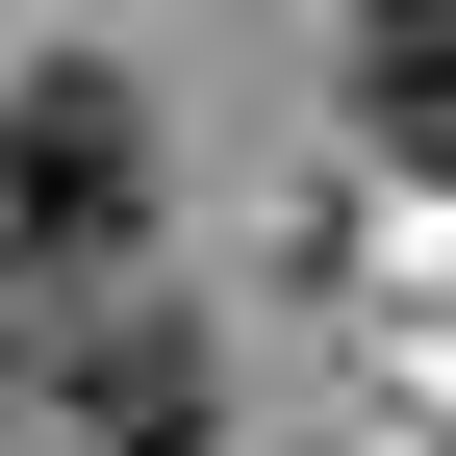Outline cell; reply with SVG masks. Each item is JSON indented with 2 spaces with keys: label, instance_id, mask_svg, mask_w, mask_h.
Segmentation results:
<instances>
[{
  "label": "cell",
  "instance_id": "6da1fadb",
  "mask_svg": "<svg viewBox=\"0 0 456 456\" xmlns=\"http://www.w3.org/2000/svg\"><path fill=\"white\" fill-rule=\"evenodd\" d=\"M102 279H152V102L51 51V77H0V330L102 305Z\"/></svg>",
  "mask_w": 456,
  "mask_h": 456
},
{
  "label": "cell",
  "instance_id": "3957f363",
  "mask_svg": "<svg viewBox=\"0 0 456 456\" xmlns=\"http://www.w3.org/2000/svg\"><path fill=\"white\" fill-rule=\"evenodd\" d=\"M355 127L406 178H456V0H355Z\"/></svg>",
  "mask_w": 456,
  "mask_h": 456
},
{
  "label": "cell",
  "instance_id": "7a4b0ae2",
  "mask_svg": "<svg viewBox=\"0 0 456 456\" xmlns=\"http://www.w3.org/2000/svg\"><path fill=\"white\" fill-rule=\"evenodd\" d=\"M26 380H51V431H102V456H203V330L152 305V279H102V305H26Z\"/></svg>",
  "mask_w": 456,
  "mask_h": 456
}]
</instances>
